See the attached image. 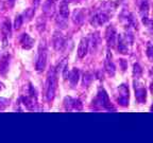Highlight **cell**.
Segmentation results:
<instances>
[{
	"label": "cell",
	"instance_id": "cell-1",
	"mask_svg": "<svg viewBox=\"0 0 153 143\" xmlns=\"http://www.w3.org/2000/svg\"><path fill=\"white\" fill-rule=\"evenodd\" d=\"M46 60H47V53H46V49L44 50H39V56H38V60H37V63H36V69L38 71H41L45 68L46 66Z\"/></svg>",
	"mask_w": 153,
	"mask_h": 143
},
{
	"label": "cell",
	"instance_id": "cell-2",
	"mask_svg": "<svg viewBox=\"0 0 153 143\" xmlns=\"http://www.w3.org/2000/svg\"><path fill=\"white\" fill-rule=\"evenodd\" d=\"M54 89H55V81L54 79H49L48 80V92H47V97L49 100L53 98L54 95Z\"/></svg>",
	"mask_w": 153,
	"mask_h": 143
},
{
	"label": "cell",
	"instance_id": "cell-3",
	"mask_svg": "<svg viewBox=\"0 0 153 143\" xmlns=\"http://www.w3.org/2000/svg\"><path fill=\"white\" fill-rule=\"evenodd\" d=\"M33 43H34V41L29 35L25 34V35L22 36V47H24L25 49H30V48H31L32 46H33Z\"/></svg>",
	"mask_w": 153,
	"mask_h": 143
},
{
	"label": "cell",
	"instance_id": "cell-4",
	"mask_svg": "<svg viewBox=\"0 0 153 143\" xmlns=\"http://www.w3.org/2000/svg\"><path fill=\"white\" fill-rule=\"evenodd\" d=\"M86 49H87V41L85 39H82L81 43L79 46V56L82 57L86 53Z\"/></svg>",
	"mask_w": 153,
	"mask_h": 143
},
{
	"label": "cell",
	"instance_id": "cell-5",
	"mask_svg": "<svg viewBox=\"0 0 153 143\" xmlns=\"http://www.w3.org/2000/svg\"><path fill=\"white\" fill-rule=\"evenodd\" d=\"M22 16H18L16 18V20H15V29H16V30H18V29L20 28V26H22Z\"/></svg>",
	"mask_w": 153,
	"mask_h": 143
}]
</instances>
